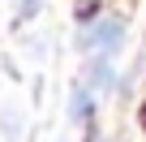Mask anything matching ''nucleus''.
Returning <instances> with one entry per match:
<instances>
[{
  "label": "nucleus",
  "instance_id": "obj_1",
  "mask_svg": "<svg viewBox=\"0 0 146 142\" xmlns=\"http://www.w3.org/2000/svg\"><path fill=\"white\" fill-rule=\"evenodd\" d=\"M78 47L82 52H99V56H116L120 47H125V22L120 17H95L86 30H82V39H78Z\"/></svg>",
  "mask_w": 146,
  "mask_h": 142
},
{
  "label": "nucleus",
  "instance_id": "obj_2",
  "mask_svg": "<svg viewBox=\"0 0 146 142\" xmlns=\"http://www.w3.org/2000/svg\"><path fill=\"white\" fill-rule=\"evenodd\" d=\"M95 95H108V91H116V82H120V73H116V56H90L86 60V78H82Z\"/></svg>",
  "mask_w": 146,
  "mask_h": 142
},
{
  "label": "nucleus",
  "instance_id": "obj_3",
  "mask_svg": "<svg viewBox=\"0 0 146 142\" xmlns=\"http://www.w3.org/2000/svg\"><path fill=\"white\" fill-rule=\"evenodd\" d=\"M90 116H95V91L82 82V86L69 91V121H73V125H86Z\"/></svg>",
  "mask_w": 146,
  "mask_h": 142
},
{
  "label": "nucleus",
  "instance_id": "obj_4",
  "mask_svg": "<svg viewBox=\"0 0 146 142\" xmlns=\"http://www.w3.org/2000/svg\"><path fill=\"white\" fill-rule=\"evenodd\" d=\"M0 133H5L9 142H13V138H22V116H17L13 108H0Z\"/></svg>",
  "mask_w": 146,
  "mask_h": 142
},
{
  "label": "nucleus",
  "instance_id": "obj_5",
  "mask_svg": "<svg viewBox=\"0 0 146 142\" xmlns=\"http://www.w3.org/2000/svg\"><path fill=\"white\" fill-rule=\"evenodd\" d=\"M35 9H39V0H22V17H30Z\"/></svg>",
  "mask_w": 146,
  "mask_h": 142
}]
</instances>
